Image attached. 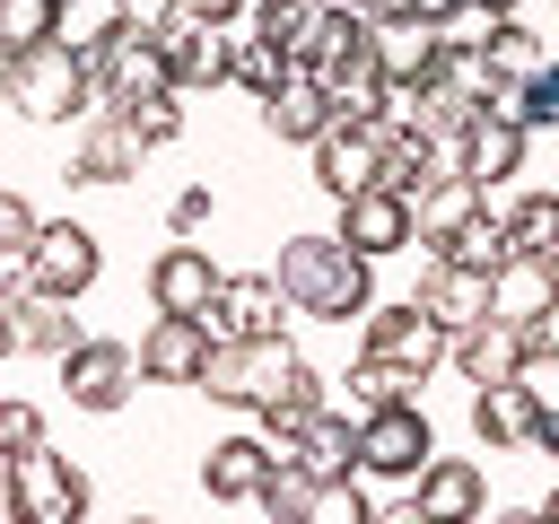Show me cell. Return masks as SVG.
<instances>
[{
	"label": "cell",
	"mask_w": 559,
	"mask_h": 524,
	"mask_svg": "<svg viewBox=\"0 0 559 524\" xmlns=\"http://www.w3.org/2000/svg\"><path fill=\"white\" fill-rule=\"evenodd\" d=\"M280 279H288L297 314H314V323H349V314L376 306V253H358L341 227L332 236H288L280 245Z\"/></svg>",
	"instance_id": "cell-1"
},
{
	"label": "cell",
	"mask_w": 559,
	"mask_h": 524,
	"mask_svg": "<svg viewBox=\"0 0 559 524\" xmlns=\"http://www.w3.org/2000/svg\"><path fill=\"white\" fill-rule=\"evenodd\" d=\"M9 105H17L26 122L96 114V61H87L70 35H52V44H35V52H9Z\"/></svg>",
	"instance_id": "cell-2"
},
{
	"label": "cell",
	"mask_w": 559,
	"mask_h": 524,
	"mask_svg": "<svg viewBox=\"0 0 559 524\" xmlns=\"http://www.w3.org/2000/svg\"><path fill=\"white\" fill-rule=\"evenodd\" d=\"M9 515L17 524H87V472L52 445L9 454Z\"/></svg>",
	"instance_id": "cell-3"
},
{
	"label": "cell",
	"mask_w": 559,
	"mask_h": 524,
	"mask_svg": "<svg viewBox=\"0 0 559 524\" xmlns=\"http://www.w3.org/2000/svg\"><path fill=\"white\" fill-rule=\"evenodd\" d=\"M87 61H96V105H122V114H131L140 96H166V87H175L166 35H140L131 17H122V26H114L96 52H87Z\"/></svg>",
	"instance_id": "cell-4"
},
{
	"label": "cell",
	"mask_w": 559,
	"mask_h": 524,
	"mask_svg": "<svg viewBox=\"0 0 559 524\" xmlns=\"http://www.w3.org/2000/svg\"><path fill=\"white\" fill-rule=\"evenodd\" d=\"M0 341L9 349H26V358H70L87 332H79V314H70V297H52V288H35L17 262H9V297H0Z\"/></svg>",
	"instance_id": "cell-5"
},
{
	"label": "cell",
	"mask_w": 559,
	"mask_h": 524,
	"mask_svg": "<svg viewBox=\"0 0 559 524\" xmlns=\"http://www.w3.org/2000/svg\"><path fill=\"white\" fill-rule=\"evenodd\" d=\"M367 349L393 358V367H411L419 384H428L437 367H454V332H445L419 297H402V306H367Z\"/></svg>",
	"instance_id": "cell-6"
},
{
	"label": "cell",
	"mask_w": 559,
	"mask_h": 524,
	"mask_svg": "<svg viewBox=\"0 0 559 524\" xmlns=\"http://www.w3.org/2000/svg\"><path fill=\"white\" fill-rule=\"evenodd\" d=\"M437 463V437L419 419V402H384L376 419H358V472L367 480H419Z\"/></svg>",
	"instance_id": "cell-7"
},
{
	"label": "cell",
	"mask_w": 559,
	"mask_h": 524,
	"mask_svg": "<svg viewBox=\"0 0 559 524\" xmlns=\"http://www.w3.org/2000/svg\"><path fill=\"white\" fill-rule=\"evenodd\" d=\"M140 376H148L140 349H131V341H96V332L61 358V393H70V410H122Z\"/></svg>",
	"instance_id": "cell-8"
},
{
	"label": "cell",
	"mask_w": 559,
	"mask_h": 524,
	"mask_svg": "<svg viewBox=\"0 0 559 524\" xmlns=\"http://www.w3.org/2000/svg\"><path fill=\"white\" fill-rule=\"evenodd\" d=\"M288 314H297V297H288L280 271H227V288L210 306V332L218 341H271Z\"/></svg>",
	"instance_id": "cell-9"
},
{
	"label": "cell",
	"mask_w": 559,
	"mask_h": 524,
	"mask_svg": "<svg viewBox=\"0 0 559 524\" xmlns=\"http://www.w3.org/2000/svg\"><path fill=\"white\" fill-rule=\"evenodd\" d=\"M35 288H52V297H87L96 288V271H105V245L79 227V218H44V236H35V253L17 262Z\"/></svg>",
	"instance_id": "cell-10"
},
{
	"label": "cell",
	"mask_w": 559,
	"mask_h": 524,
	"mask_svg": "<svg viewBox=\"0 0 559 524\" xmlns=\"http://www.w3.org/2000/svg\"><path fill=\"white\" fill-rule=\"evenodd\" d=\"M445 332H472V323H489L498 314V271H480V262H454V253H437L428 271H419V288H411Z\"/></svg>",
	"instance_id": "cell-11"
},
{
	"label": "cell",
	"mask_w": 559,
	"mask_h": 524,
	"mask_svg": "<svg viewBox=\"0 0 559 524\" xmlns=\"http://www.w3.org/2000/svg\"><path fill=\"white\" fill-rule=\"evenodd\" d=\"M140 157H148L140 122H131L122 105H96V114H87V131H79V148H70V183H131V175H140Z\"/></svg>",
	"instance_id": "cell-12"
},
{
	"label": "cell",
	"mask_w": 559,
	"mask_h": 524,
	"mask_svg": "<svg viewBox=\"0 0 559 524\" xmlns=\"http://www.w3.org/2000/svg\"><path fill=\"white\" fill-rule=\"evenodd\" d=\"M306 157H314V183H323L332 201H349V192L384 183V122H332Z\"/></svg>",
	"instance_id": "cell-13"
},
{
	"label": "cell",
	"mask_w": 559,
	"mask_h": 524,
	"mask_svg": "<svg viewBox=\"0 0 559 524\" xmlns=\"http://www.w3.org/2000/svg\"><path fill=\"white\" fill-rule=\"evenodd\" d=\"M341 236L358 245V253H402V245H419V201L411 192H393V183H367V192H349L341 201Z\"/></svg>",
	"instance_id": "cell-14"
},
{
	"label": "cell",
	"mask_w": 559,
	"mask_h": 524,
	"mask_svg": "<svg viewBox=\"0 0 559 524\" xmlns=\"http://www.w3.org/2000/svg\"><path fill=\"white\" fill-rule=\"evenodd\" d=\"M218 288H227V271H218L192 236H175V245L148 262V306H166V314H210Z\"/></svg>",
	"instance_id": "cell-15"
},
{
	"label": "cell",
	"mask_w": 559,
	"mask_h": 524,
	"mask_svg": "<svg viewBox=\"0 0 559 524\" xmlns=\"http://www.w3.org/2000/svg\"><path fill=\"white\" fill-rule=\"evenodd\" d=\"M210 349H218L210 314H166V306H157V323L140 332V367H148L157 384H201Z\"/></svg>",
	"instance_id": "cell-16"
},
{
	"label": "cell",
	"mask_w": 559,
	"mask_h": 524,
	"mask_svg": "<svg viewBox=\"0 0 559 524\" xmlns=\"http://www.w3.org/2000/svg\"><path fill=\"white\" fill-rule=\"evenodd\" d=\"M480 507H489V480H480V463H463V454H437V463L411 480V498H402L411 524H463V515H480Z\"/></svg>",
	"instance_id": "cell-17"
},
{
	"label": "cell",
	"mask_w": 559,
	"mask_h": 524,
	"mask_svg": "<svg viewBox=\"0 0 559 524\" xmlns=\"http://www.w3.org/2000/svg\"><path fill=\"white\" fill-rule=\"evenodd\" d=\"M262 131L271 140H288V148H314L323 131H332V87H323V70H288L271 96H262Z\"/></svg>",
	"instance_id": "cell-18"
},
{
	"label": "cell",
	"mask_w": 559,
	"mask_h": 524,
	"mask_svg": "<svg viewBox=\"0 0 559 524\" xmlns=\"http://www.w3.org/2000/svg\"><path fill=\"white\" fill-rule=\"evenodd\" d=\"M271 472H280V445H271L262 428H253V437H218V445L201 454V489H210L218 507H253Z\"/></svg>",
	"instance_id": "cell-19"
},
{
	"label": "cell",
	"mask_w": 559,
	"mask_h": 524,
	"mask_svg": "<svg viewBox=\"0 0 559 524\" xmlns=\"http://www.w3.org/2000/svg\"><path fill=\"white\" fill-rule=\"evenodd\" d=\"M166 61H175V87H236V35L192 9L166 26Z\"/></svg>",
	"instance_id": "cell-20"
},
{
	"label": "cell",
	"mask_w": 559,
	"mask_h": 524,
	"mask_svg": "<svg viewBox=\"0 0 559 524\" xmlns=\"http://www.w3.org/2000/svg\"><path fill=\"white\" fill-rule=\"evenodd\" d=\"M314 410H332V393H323V376H314L306 358H288V367H280V384L253 402V419H262V437H271L280 454H297V437H306V419H314Z\"/></svg>",
	"instance_id": "cell-21"
},
{
	"label": "cell",
	"mask_w": 559,
	"mask_h": 524,
	"mask_svg": "<svg viewBox=\"0 0 559 524\" xmlns=\"http://www.w3.org/2000/svg\"><path fill=\"white\" fill-rule=\"evenodd\" d=\"M445 166H454V140H437L428 122H384V183H393V192L419 201Z\"/></svg>",
	"instance_id": "cell-22"
},
{
	"label": "cell",
	"mask_w": 559,
	"mask_h": 524,
	"mask_svg": "<svg viewBox=\"0 0 559 524\" xmlns=\"http://www.w3.org/2000/svg\"><path fill=\"white\" fill-rule=\"evenodd\" d=\"M454 376H463V384H507V376H524V323L489 314V323L454 332Z\"/></svg>",
	"instance_id": "cell-23"
},
{
	"label": "cell",
	"mask_w": 559,
	"mask_h": 524,
	"mask_svg": "<svg viewBox=\"0 0 559 524\" xmlns=\"http://www.w3.org/2000/svg\"><path fill=\"white\" fill-rule=\"evenodd\" d=\"M533 428H542V402H533L515 376L472 393V437H480L489 454H515V445H533Z\"/></svg>",
	"instance_id": "cell-24"
},
{
	"label": "cell",
	"mask_w": 559,
	"mask_h": 524,
	"mask_svg": "<svg viewBox=\"0 0 559 524\" xmlns=\"http://www.w3.org/2000/svg\"><path fill=\"white\" fill-rule=\"evenodd\" d=\"M445 61V26L437 17H376V70L384 79H428Z\"/></svg>",
	"instance_id": "cell-25"
},
{
	"label": "cell",
	"mask_w": 559,
	"mask_h": 524,
	"mask_svg": "<svg viewBox=\"0 0 559 524\" xmlns=\"http://www.w3.org/2000/svg\"><path fill=\"white\" fill-rule=\"evenodd\" d=\"M524 122H507V114H480L463 140H454V166L463 175H480V183H507V175H524Z\"/></svg>",
	"instance_id": "cell-26"
},
{
	"label": "cell",
	"mask_w": 559,
	"mask_h": 524,
	"mask_svg": "<svg viewBox=\"0 0 559 524\" xmlns=\"http://www.w3.org/2000/svg\"><path fill=\"white\" fill-rule=\"evenodd\" d=\"M489 210V183L480 175H463V166H445L428 192H419V245H445L463 218H480Z\"/></svg>",
	"instance_id": "cell-27"
},
{
	"label": "cell",
	"mask_w": 559,
	"mask_h": 524,
	"mask_svg": "<svg viewBox=\"0 0 559 524\" xmlns=\"http://www.w3.org/2000/svg\"><path fill=\"white\" fill-rule=\"evenodd\" d=\"M411 393H419V376H411V367H393V358L358 349V358H349V376H341V402H332V410H349V419H376L384 402H411Z\"/></svg>",
	"instance_id": "cell-28"
},
{
	"label": "cell",
	"mask_w": 559,
	"mask_h": 524,
	"mask_svg": "<svg viewBox=\"0 0 559 524\" xmlns=\"http://www.w3.org/2000/svg\"><path fill=\"white\" fill-rule=\"evenodd\" d=\"M297 463H306L314 480H349V472H358V419H349V410H314L306 437H297Z\"/></svg>",
	"instance_id": "cell-29"
},
{
	"label": "cell",
	"mask_w": 559,
	"mask_h": 524,
	"mask_svg": "<svg viewBox=\"0 0 559 524\" xmlns=\"http://www.w3.org/2000/svg\"><path fill=\"white\" fill-rule=\"evenodd\" d=\"M550 297H559V262H542V253H515V262L498 271V314H507V323L542 314Z\"/></svg>",
	"instance_id": "cell-30"
},
{
	"label": "cell",
	"mask_w": 559,
	"mask_h": 524,
	"mask_svg": "<svg viewBox=\"0 0 559 524\" xmlns=\"http://www.w3.org/2000/svg\"><path fill=\"white\" fill-rule=\"evenodd\" d=\"M271 524H314V507H323V480L297 463V454H280V472L262 480V498H253Z\"/></svg>",
	"instance_id": "cell-31"
},
{
	"label": "cell",
	"mask_w": 559,
	"mask_h": 524,
	"mask_svg": "<svg viewBox=\"0 0 559 524\" xmlns=\"http://www.w3.org/2000/svg\"><path fill=\"white\" fill-rule=\"evenodd\" d=\"M288 70H297V52H288L280 35H262V26H245V35H236V87H245L253 105H262V96H271Z\"/></svg>",
	"instance_id": "cell-32"
},
{
	"label": "cell",
	"mask_w": 559,
	"mask_h": 524,
	"mask_svg": "<svg viewBox=\"0 0 559 524\" xmlns=\"http://www.w3.org/2000/svg\"><path fill=\"white\" fill-rule=\"evenodd\" d=\"M437 253H454V262H480V271H507V262H515V227H507L498 210H480V218H463V227H454Z\"/></svg>",
	"instance_id": "cell-33"
},
{
	"label": "cell",
	"mask_w": 559,
	"mask_h": 524,
	"mask_svg": "<svg viewBox=\"0 0 559 524\" xmlns=\"http://www.w3.org/2000/svg\"><path fill=\"white\" fill-rule=\"evenodd\" d=\"M201 393L227 402V410H253V341H218L210 367H201Z\"/></svg>",
	"instance_id": "cell-34"
},
{
	"label": "cell",
	"mask_w": 559,
	"mask_h": 524,
	"mask_svg": "<svg viewBox=\"0 0 559 524\" xmlns=\"http://www.w3.org/2000/svg\"><path fill=\"white\" fill-rule=\"evenodd\" d=\"M70 26V0H0V44L9 52H35Z\"/></svg>",
	"instance_id": "cell-35"
},
{
	"label": "cell",
	"mask_w": 559,
	"mask_h": 524,
	"mask_svg": "<svg viewBox=\"0 0 559 524\" xmlns=\"http://www.w3.org/2000/svg\"><path fill=\"white\" fill-rule=\"evenodd\" d=\"M507 227H515V253L559 262V192H524V201L507 210Z\"/></svg>",
	"instance_id": "cell-36"
},
{
	"label": "cell",
	"mask_w": 559,
	"mask_h": 524,
	"mask_svg": "<svg viewBox=\"0 0 559 524\" xmlns=\"http://www.w3.org/2000/svg\"><path fill=\"white\" fill-rule=\"evenodd\" d=\"M489 61H498L507 79H533V70H542L550 52H542V35H533L524 17H498V26H489Z\"/></svg>",
	"instance_id": "cell-37"
},
{
	"label": "cell",
	"mask_w": 559,
	"mask_h": 524,
	"mask_svg": "<svg viewBox=\"0 0 559 524\" xmlns=\"http://www.w3.org/2000/svg\"><path fill=\"white\" fill-rule=\"evenodd\" d=\"M515 122H524V131H559V52L515 87Z\"/></svg>",
	"instance_id": "cell-38"
},
{
	"label": "cell",
	"mask_w": 559,
	"mask_h": 524,
	"mask_svg": "<svg viewBox=\"0 0 559 524\" xmlns=\"http://www.w3.org/2000/svg\"><path fill=\"white\" fill-rule=\"evenodd\" d=\"M175 96H183V87H166V96H140V105H131V122H140V140H148V148L183 140V105H175Z\"/></svg>",
	"instance_id": "cell-39"
},
{
	"label": "cell",
	"mask_w": 559,
	"mask_h": 524,
	"mask_svg": "<svg viewBox=\"0 0 559 524\" xmlns=\"http://www.w3.org/2000/svg\"><path fill=\"white\" fill-rule=\"evenodd\" d=\"M35 236H44L35 201H26V192H9V201H0V253H9V262H26V253H35Z\"/></svg>",
	"instance_id": "cell-40"
},
{
	"label": "cell",
	"mask_w": 559,
	"mask_h": 524,
	"mask_svg": "<svg viewBox=\"0 0 559 524\" xmlns=\"http://www.w3.org/2000/svg\"><path fill=\"white\" fill-rule=\"evenodd\" d=\"M314 9H323V0H253V26H262V35H280V44L297 52V35L314 26Z\"/></svg>",
	"instance_id": "cell-41"
},
{
	"label": "cell",
	"mask_w": 559,
	"mask_h": 524,
	"mask_svg": "<svg viewBox=\"0 0 559 524\" xmlns=\"http://www.w3.org/2000/svg\"><path fill=\"white\" fill-rule=\"evenodd\" d=\"M210 218H218V201H210V183H183V192L166 201V227H175V236H201Z\"/></svg>",
	"instance_id": "cell-42"
},
{
	"label": "cell",
	"mask_w": 559,
	"mask_h": 524,
	"mask_svg": "<svg viewBox=\"0 0 559 524\" xmlns=\"http://www.w3.org/2000/svg\"><path fill=\"white\" fill-rule=\"evenodd\" d=\"M341 515H349V524H367V515H376V507H367V489H358V472H349V480H323L314 524H341Z\"/></svg>",
	"instance_id": "cell-43"
},
{
	"label": "cell",
	"mask_w": 559,
	"mask_h": 524,
	"mask_svg": "<svg viewBox=\"0 0 559 524\" xmlns=\"http://www.w3.org/2000/svg\"><path fill=\"white\" fill-rule=\"evenodd\" d=\"M26 445H44L35 402H0V454H26Z\"/></svg>",
	"instance_id": "cell-44"
},
{
	"label": "cell",
	"mask_w": 559,
	"mask_h": 524,
	"mask_svg": "<svg viewBox=\"0 0 559 524\" xmlns=\"http://www.w3.org/2000/svg\"><path fill=\"white\" fill-rule=\"evenodd\" d=\"M515 384H524V393L550 410V402H559V358H533V349H524V376H515Z\"/></svg>",
	"instance_id": "cell-45"
},
{
	"label": "cell",
	"mask_w": 559,
	"mask_h": 524,
	"mask_svg": "<svg viewBox=\"0 0 559 524\" xmlns=\"http://www.w3.org/2000/svg\"><path fill=\"white\" fill-rule=\"evenodd\" d=\"M524 349H533V358H559V297H550L542 314H524Z\"/></svg>",
	"instance_id": "cell-46"
},
{
	"label": "cell",
	"mask_w": 559,
	"mask_h": 524,
	"mask_svg": "<svg viewBox=\"0 0 559 524\" xmlns=\"http://www.w3.org/2000/svg\"><path fill=\"white\" fill-rule=\"evenodd\" d=\"M122 17H131L140 35H166V26L183 17V0H122Z\"/></svg>",
	"instance_id": "cell-47"
},
{
	"label": "cell",
	"mask_w": 559,
	"mask_h": 524,
	"mask_svg": "<svg viewBox=\"0 0 559 524\" xmlns=\"http://www.w3.org/2000/svg\"><path fill=\"white\" fill-rule=\"evenodd\" d=\"M463 9H472V0H376V17H437V26L463 17Z\"/></svg>",
	"instance_id": "cell-48"
},
{
	"label": "cell",
	"mask_w": 559,
	"mask_h": 524,
	"mask_svg": "<svg viewBox=\"0 0 559 524\" xmlns=\"http://www.w3.org/2000/svg\"><path fill=\"white\" fill-rule=\"evenodd\" d=\"M192 17H210V26H236V17H253V0H183Z\"/></svg>",
	"instance_id": "cell-49"
},
{
	"label": "cell",
	"mask_w": 559,
	"mask_h": 524,
	"mask_svg": "<svg viewBox=\"0 0 559 524\" xmlns=\"http://www.w3.org/2000/svg\"><path fill=\"white\" fill-rule=\"evenodd\" d=\"M533 454H550V463H559V402L542 410V428H533Z\"/></svg>",
	"instance_id": "cell-50"
},
{
	"label": "cell",
	"mask_w": 559,
	"mask_h": 524,
	"mask_svg": "<svg viewBox=\"0 0 559 524\" xmlns=\"http://www.w3.org/2000/svg\"><path fill=\"white\" fill-rule=\"evenodd\" d=\"M472 9H480V17H515V0H472Z\"/></svg>",
	"instance_id": "cell-51"
},
{
	"label": "cell",
	"mask_w": 559,
	"mask_h": 524,
	"mask_svg": "<svg viewBox=\"0 0 559 524\" xmlns=\"http://www.w3.org/2000/svg\"><path fill=\"white\" fill-rule=\"evenodd\" d=\"M323 9H358V17H376V0H323Z\"/></svg>",
	"instance_id": "cell-52"
},
{
	"label": "cell",
	"mask_w": 559,
	"mask_h": 524,
	"mask_svg": "<svg viewBox=\"0 0 559 524\" xmlns=\"http://www.w3.org/2000/svg\"><path fill=\"white\" fill-rule=\"evenodd\" d=\"M542 515H550V524H559V480H550V498H542Z\"/></svg>",
	"instance_id": "cell-53"
}]
</instances>
